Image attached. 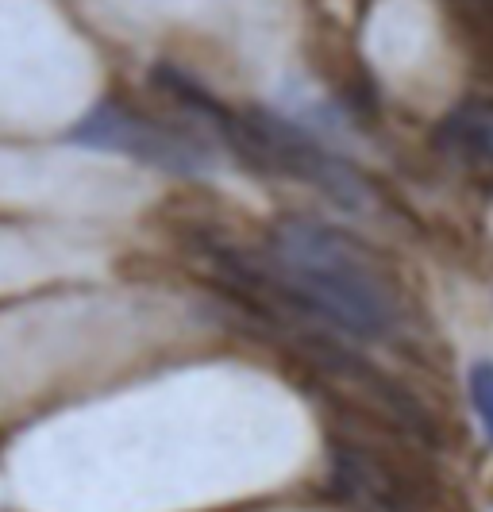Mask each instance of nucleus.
Wrapping results in <instances>:
<instances>
[{
	"label": "nucleus",
	"instance_id": "2",
	"mask_svg": "<svg viewBox=\"0 0 493 512\" xmlns=\"http://www.w3.org/2000/svg\"><path fill=\"white\" fill-rule=\"evenodd\" d=\"M70 139L81 147H93V151L128 154L143 166H155L162 174H178V178H205L220 162V143L197 128V120H189V116L182 124L158 120V116H147L120 101L97 104L78 128L70 131Z\"/></svg>",
	"mask_w": 493,
	"mask_h": 512
},
{
	"label": "nucleus",
	"instance_id": "5",
	"mask_svg": "<svg viewBox=\"0 0 493 512\" xmlns=\"http://www.w3.org/2000/svg\"><path fill=\"white\" fill-rule=\"evenodd\" d=\"M467 393H470V409L482 420V428H486V436L493 443V362L490 359H478L467 370Z\"/></svg>",
	"mask_w": 493,
	"mask_h": 512
},
{
	"label": "nucleus",
	"instance_id": "1",
	"mask_svg": "<svg viewBox=\"0 0 493 512\" xmlns=\"http://www.w3.org/2000/svg\"><path fill=\"white\" fill-rule=\"evenodd\" d=\"M205 255L239 305L274 328L312 324L347 339H386L397 328L386 278L328 224L282 220L262 251L208 243Z\"/></svg>",
	"mask_w": 493,
	"mask_h": 512
},
{
	"label": "nucleus",
	"instance_id": "3",
	"mask_svg": "<svg viewBox=\"0 0 493 512\" xmlns=\"http://www.w3.org/2000/svg\"><path fill=\"white\" fill-rule=\"evenodd\" d=\"M332 474H336V486L374 512H413L409 501V489L401 486V478L393 474L386 462L378 455H370L366 447L351 443V439H339L332 443Z\"/></svg>",
	"mask_w": 493,
	"mask_h": 512
},
{
	"label": "nucleus",
	"instance_id": "4",
	"mask_svg": "<svg viewBox=\"0 0 493 512\" xmlns=\"http://www.w3.org/2000/svg\"><path fill=\"white\" fill-rule=\"evenodd\" d=\"M436 147L467 170H493V108L463 104L451 116H443L436 128Z\"/></svg>",
	"mask_w": 493,
	"mask_h": 512
}]
</instances>
